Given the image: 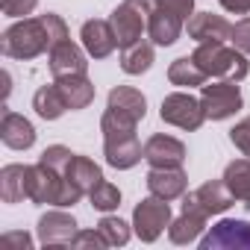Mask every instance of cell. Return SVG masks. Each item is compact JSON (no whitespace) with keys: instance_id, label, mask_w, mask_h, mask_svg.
<instances>
[{"instance_id":"cell-1","label":"cell","mask_w":250,"mask_h":250,"mask_svg":"<svg viewBox=\"0 0 250 250\" xmlns=\"http://www.w3.org/2000/svg\"><path fill=\"white\" fill-rule=\"evenodd\" d=\"M68 39V24L47 12V15H39V18H24V21H15L3 36H0V50L9 59H36L42 53H50L59 42Z\"/></svg>"},{"instance_id":"cell-2","label":"cell","mask_w":250,"mask_h":250,"mask_svg":"<svg viewBox=\"0 0 250 250\" xmlns=\"http://www.w3.org/2000/svg\"><path fill=\"white\" fill-rule=\"evenodd\" d=\"M139 124L121 118L115 112H103L100 118V133H103V156L106 165H112L115 171H130L133 165H139L145 159V147L136 136Z\"/></svg>"},{"instance_id":"cell-3","label":"cell","mask_w":250,"mask_h":250,"mask_svg":"<svg viewBox=\"0 0 250 250\" xmlns=\"http://www.w3.org/2000/svg\"><path fill=\"white\" fill-rule=\"evenodd\" d=\"M191 59L200 65V71L206 77L241 83L250 74L247 53H241L238 47H227L224 42H203V44H197V50L191 53Z\"/></svg>"},{"instance_id":"cell-4","label":"cell","mask_w":250,"mask_h":250,"mask_svg":"<svg viewBox=\"0 0 250 250\" xmlns=\"http://www.w3.org/2000/svg\"><path fill=\"white\" fill-rule=\"evenodd\" d=\"M83 191L59 171L47 168V165H30V200L42 203V206H74L80 203Z\"/></svg>"},{"instance_id":"cell-5","label":"cell","mask_w":250,"mask_h":250,"mask_svg":"<svg viewBox=\"0 0 250 250\" xmlns=\"http://www.w3.org/2000/svg\"><path fill=\"white\" fill-rule=\"evenodd\" d=\"M150 12H153V0H124L121 6H115L109 21L118 36V47H127L142 39V33L147 30Z\"/></svg>"},{"instance_id":"cell-6","label":"cell","mask_w":250,"mask_h":250,"mask_svg":"<svg viewBox=\"0 0 250 250\" xmlns=\"http://www.w3.org/2000/svg\"><path fill=\"white\" fill-rule=\"evenodd\" d=\"M165 227H171V206H168V200L150 194L133 209V229H136V235L142 241H147V244L156 241L165 232Z\"/></svg>"},{"instance_id":"cell-7","label":"cell","mask_w":250,"mask_h":250,"mask_svg":"<svg viewBox=\"0 0 250 250\" xmlns=\"http://www.w3.org/2000/svg\"><path fill=\"white\" fill-rule=\"evenodd\" d=\"M159 118L171 127H180V130H197L200 124L206 121V112H203V103L186 91H174L162 100L159 106Z\"/></svg>"},{"instance_id":"cell-8","label":"cell","mask_w":250,"mask_h":250,"mask_svg":"<svg viewBox=\"0 0 250 250\" xmlns=\"http://www.w3.org/2000/svg\"><path fill=\"white\" fill-rule=\"evenodd\" d=\"M200 103H203L206 118H212V121H227V118H232V115L244 106V97H241V91H238V85H235L232 80H221V83L203 85Z\"/></svg>"},{"instance_id":"cell-9","label":"cell","mask_w":250,"mask_h":250,"mask_svg":"<svg viewBox=\"0 0 250 250\" xmlns=\"http://www.w3.org/2000/svg\"><path fill=\"white\" fill-rule=\"evenodd\" d=\"M235 203L232 191L227 188L224 180H212V183H203L200 188L183 194V209H194V212H203L206 218L209 215H221L227 212L229 206Z\"/></svg>"},{"instance_id":"cell-10","label":"cell","mask_w":250,"mask_h":250,"mask_svg":"<svg viewBox=\"0 0 250 250\" xmlns=\"http://www.w3.org/2000/svg\"><path fill=\"white\" fill-rule=\"evenodd\" d=\"M203 250H250V221H218L203 238H200Z\"/></svg>"},{"instance_id":"cell-11","label":"cell","mask_w":250,"mask_h":250,"mask_svg":"<svg viewBox=\"0 0 250 250\" xmlns=\"http://www.w3.org/2000/svg\"><path fill=\"white\" fill-rule=\"evenodd\" d=\"M77 232L80 229H77L74 215H68L62 209H53V212L39 218V241H42V247H71Z\"/></svg>"},{"instance_id":"cell-12","label":"cell","mask_w":250,"mask_h":250,"mask_svg":"<svg viewBox=\"0 0 250 250\" xmlns=\"http://www.w3.org/2000/svg\"><path fill=\"white\" fill-rule=\"evenodd\" d=\"M145 159L150 168H183L186 162V145L174 136L156 133L145 145Z\"/></svg>"},{"instance_id":"cell-13","label":"cell","mask_w":250,"mask_h":250,"mask_svg":"<svg viewBox=\"0 0 250 250\" xmlns=\"http://www.w3.org/2000/svg\"><path fill=\"white\" fill-rule=\"evenodd\" d=\"M47 56H50V74H53L56 80H62V77H85V71H88L85 50L77 47L71 39L59 42Z\"/></svg>"},{"instance_id":"cell-14","label":"cell","mask_w":250,"mask_h":250,"mask_svg":"<svg viewBox=\"0 0 250 250\" xmlns=\"http://www.w3.org/2000/svg\"><path fill=\"white\" fill-rule=\"evenodd\" d=\"M80 39H83V47L91 59H106L118 47V36L112 30V21H100V18L85 21L80 30Z\"/></svg>"},{"instance_id":"cell-15","label":"cell","mask_w":250,"mask_h":250,"mask_svg":"<svg viewBox=\"0 0 250 250\" xmlns=\"http://www.w3.org/2000/svg\"><path fill=\"white\" fill-rule=\"evenodd\" d=\"M106 109L121 115V118H127V121H133V124H139L147 115V97L139 88H133V85H115L109 91Z\"/></svg>"},{"instance_id":"cell-16","label":"cell","mask_w":250,"mask_h":250,"mask_svg":"<svg viewBox=\"0 0 250 250\" xmlns=\"http://www.w3.org/2000/svg\"><path fill=\"white\" fill-rule=\"evenodd\" d=\"M147 188H150V194H156V197H162V200L171 203V200H177V197L186 194L188 177H186L183 168H150Z\"/></svg>"},{"instance_id":"cell-17","label":"cell","mask_w":250,"mask_h":250,"mask_svg":"<svg viewBox=\"0 0 250 250\" xmlns=\"http://www.w3.org/2000/svg\"><path fill=\"white\" fill-rule=\"evenodd\" d=\"M188 36L203 44V42H229L232 36V24L221 15H212V12H197L188 18Z\"/></svg>"},{"instance_id":"cell-18","label":"cell","mask_w":250,"mask_h":250,"mask_svg":"<svg viewBox=\"0 0 250 250\" xmlns=\"http://www.w3.org/2000/svg\"><path fill=\"white\" fill-rule=\"evenodd\" d=\"M0 139H3V145L12 147V150H27V147L36 145V130L24 115L6 109L3 121H0Z\"/></svg>"},{"instance_id":"cell-19","label":"cell","mask_w":250,"mask_h":250,"mask_svg":"<svg viewBox=\"0 0 250 250\" xmlns=\"http://www.w3.org/2000/svg\"><path fill=\"white\" fill-rule=\"evenodd\" d=\"M180 33H183V18L153 3L150 21H147V36H150V42L159 44V47H171V44L180 39Z\"/></svg>"},{"instance_id":"cell-20","label":"cell","mask_w":250,"mask_h":250,"mask_svg":"<svg viewBox=\"0 0 250 250\" xmlns=\"http://www.w3.org/2000/svg\"><path fill=\"white\" fill-rule=\"evenodd\" d=\"M0 197L3 203L30 200V165H3L0 171Z\"/></svg>"},{"instance_id":"cell-21","label":"cell","mask_w":250,"mask_h":250,"mask_svg":"<svg viewBox=\"0 0 250 250\" xmlns=\"http://www.w3.org/2000/svg\"><path fill=\"white\" fill-rule=\"evenodd\" d=\"M153 65V44L139 39L127 47H121V71L124 74H130V77H139L145 71H150Z\"/></svg>"},{"instance_id":"cell-22","label":"cell","mask_w":250,"mask_h":250,"mask_svg":"<svg viewBox=\"0 0 250 250\" xmlns=\"http://www.w3.org/2000/svg\"><path fill=\"white\" fill-rule=\"evenodd\" d=\"M206 227V215L203 212H194V209H183V215L177 221H171L168 227V238L174 244H191L197 241V235L203 232Z\"/></svg>"},{"instance_id":"cell-23","label":"cell","mask_w":250,"mask_h":250,"mask_svg":"<svg viewBox=\"0 0 250 250\" xmlns=\"http://www.w3.org/2000/svg\"><path fill=\"white\" fill-rule=\"evenodd\" d=\"M56 85L65 94L71 112H80L94 100V83L88 77H62V80H56Z\"/></svg>"},{"instance_id":"cell-24","label":"cell","mask_w":250,"mask_h":250,"mask_svg":"<svg viewBox=\"0 0 250 250\" xmlns=\"http://www.w3.org/2000/svg\"><path fill=\"white\" fill-rule=\"evenodd\" d=\"M33 109L39 112V118L56 121V118H62V115L68 112V100H65V94L59 91L56 83H53V85H42V88L36 91V97H33Z\"/></svg>"},{"instance_id":"cell-25","label":"cell","mask_w":250,"mask_h":250,"mask_svg":"<svg viewBox=\"0 0 250 250\" xmlns=\"http://www.w3.org/2000/svg\"><path fill=\"white\" fill-rule=\"evenodd\" d=\"M83 194H91V188L103 180V171H100V165L97 162H91L88 156H77L74 153V159H71V165H68V174H65Z\"/></svg>"},{"instance_id":"cell-26","label":"cell","mask_w":250,"mask_h":250,"mask_svg":"<svg viewBox=\"0 0 250 250\" xmlns=\"http://www.w3.org/2000/svg\"><path fill=\"white\" fill-rule=\"evenodd\" d=\"M224 183L232 191L235 200H241L244 206H250V156L247 159H235L224 168Z\"/></svg>"},{"instance_id":"cell-27","label":"cell","mask_w":250,"mask_h":250,"mask_svg":"<svg viewBox=\"0 0 250 250\" xmlns=\"http://www.w3.org/2000/svg\"><path fill=\"white\" fill-rule=\"evenodd\" d=\"M168 80H171V85L194 88V85H203L209 77L200 71V65H197L191 56H180V59L171 62V68H168Z\"/></svg>"},{"instance_id":"cell-28","label":"cell","mask_w":250,"mask_h":250,"mask_svg":"<svg viewBox=\"0 0 250 250\" xmlns=\"http://www.w3.org/2000/svg\"><path fill=\"white\" fill-rule=\"evenodd\" d=\"M97 229H100V235L106 238L109 247H124V244L130 241V224H124L115 215H103L100 224H97Z\"/></svg>"},{"instance_id":"cell-29","label":"cell","mask_w":250,"mask_h":250,"mask_svg":"<svg viewBox=\"0 0 250 250\" xmlns=\"http://www.w3.org/2000/svg\"><path fill=\"white\" fill-rule=\"evenodd\" d=\"M88 200H91V206H94V209H100V212H112V209H118V206H121V191H118V186H112V183L100 180V183L91 188Z\"/></svg>"},{"instance_id":"cell-30","label":"cell","mask_w":250,"mask_h":250,"mask_svg":"<svg viewBox=\"0 0 250 250\" xmlns=\"http://www.w3.org/2000/svg\"><path fill=\"white\" fill-rule=\"evenodd\" d=\"M71 159H74V153L68 150V147H62V145H53V147H47L44 153H42V165H47V168H53V171H59V174H68V165H71Z\"/></svg>"},{"instance_id":"cell-31","label":"cell","mask_w":250,"mask_h":250,"mask_svg":"<svg viewBox=\"0 0 250 250\" xmlns=\"http://www.w3.org/2000/svg\"><path fill=\"white\" fill-rule=\"evenodd\" d=\"M229 142H232L244 156H250V115H247L244 121H238L235 127L229 130Z\"/></svg>"},{"instance_id":"cell-32","label":"cell","mask_w":250,"mask_h":250,"mask_svg":"<svg viewBox=\"0 0 250 250\" xmlns=\"http://www.w3.org/2000/svg\"><path fill=\"white\" fill-rule=\"evenodd\" d=\"M39 6V0H0V9L9 18H24V15H33Z\"/></svg>"},{"instance_id":"cell-33","label":"cell","mask_w":250,"mask_h":250,"mask_svg":"<svg viewBox=\"0 0 250 250\" xmlns=\"http://www.w3.org/2000/svg\"><path fill=\"white\" fill-rule=\"evenodd\" d=\"M71 247H94V250H103V247H109V244H106V238L100 235V229H80V232L74 235Z\"/></svg>"},{"instance_id":"cell-34","label":"cell","mask_w":250,"mask_h":250,"mask_svg":"<svg viewBox=\"0 0 250 250\" xmlns=\"http://www.w3.org/2000/svg\"><path fill=\"white\" fill-rule=\"evenodd\" d=\"M229 42H232V47H238L241 53L250 56V18H244V21H238V24L232 27Z\"/></svg>"},{"instance_id":"cell-35","label":"cell","mask_w":250,"mask_h":250,"mask_svg":"<svg viewBox=\"0 0 250 250\" xmlns=\"http://www.w3.org/2000/svg\"><path fill=\"white\" fill-rule=\"evenodd\" d=\"M156 6H162V9H168V12H174V15H180L183 21L191 15V9H194V0H153Z\"/></svg>"},{"instance_id":"cell-36","label":"cell","mask_w":250,"mask_h":250,"mask_svg":"<svg viewBox=\"0 0 250 250\" xmlns=\"http://www.w3.org/2000/svg\"><path fill=\"white\" fill-rule=\"evenodd\" d=\"M3 244H9V247H21V250H30V247H33V238H30L27 232H6V235H3Z\"/></svg>"},{"instance_id":"cell-37","label":"cell","mask_w":250,"mask_h":250,"mask_svg":"<svg viewBox=\"0 0 250 250\" xmlns=\"http://www.w3.org/2000/svg\"><path fill=\"white\" fill-rule=\"evenodd\" d=\"M218 3L232 15H250V0H218Z\"/></svg>"}]
</instances>
